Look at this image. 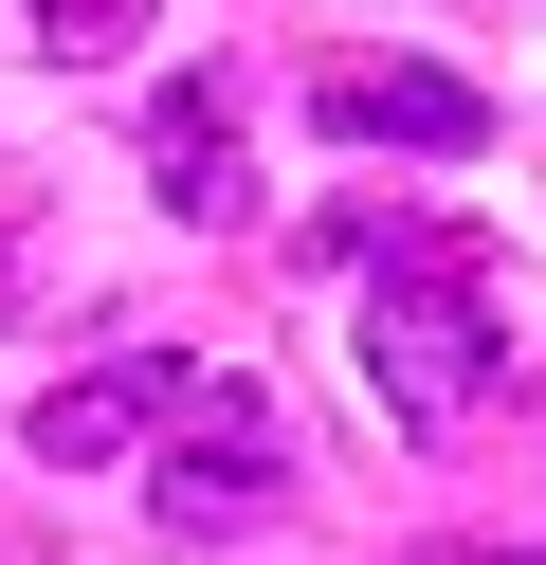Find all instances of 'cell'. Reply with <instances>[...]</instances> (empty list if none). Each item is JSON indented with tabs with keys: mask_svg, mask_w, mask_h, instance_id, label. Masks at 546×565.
Returning <instances> with one entry per match:
<instances>
[{
	"mask_svg": "<svg viewBox=\"0 0 546 565\" xmlns=\"http://www.w3.org/2000/svg\"><path fill=\"white\" fill-rule=\"evenodd\" d=\"M328 274H364V402L400 419V438H473L510 383V310H492V237L473 220H328L310 237Z\"/></svg>",
	"mask_w": 546,
	"mask_h": 565,
	"instance_id": "obj_1",
	"label": "cell"
},
{
	"mask_svg": "<svg viewBox=\"0 0 546 565\" xmlns=\"http://www.w3.org/2000/svg\"><path fill=\"white\" fill-rule=\"evenodd\" d=\"M274 492H291L274 383H255V365H182L164 456H146V529H164V547H237V529H274Z\"/></svg>",
	"mask_w": 546,
	"mask_h": 565,
	"instance_id": "obj_2",
	"label": "cell"
},
{
	"mask_svg": "<svg viewBox=\"0 0 546 565\" xmlns=\"http://www.w3.org/2000/svg\"><path fill=\"white\" fill-rule=\"evenodd\" d=\"M310 128H328V147H400V164H473V147H492V92H473V74H437V55H328V74H310Z\"/></svg>",
	"mask_w": 546,
	"mask_h": 565,
	"instance_id": "obj_3",
	"label": "cell"
},
{
	"mask_svg": "<svg viewBox=\"0 0 546 565\" xmlns=\"http://www.w3.org/2000/svg\"><path fill=\"white\" fill-rule=\"evenodd\" d=\"M164 402H182V347H92L73 383H36L19 456H36V475H128V456L164 438Z\"/></svg>",
	"mask_w": 546,
	"mask_h": 565,
	"instance_id": "obj_4",
	"label": "cell"
},
{
	"mask_svg": "<svg viewBox=\"0 0 546 565\" xmlns=\"http://www.w3.org/2000/svg\"><path fill=\"white\" fill-rule=\"evenodd\" d=\"M146 183H164V220H182V237H237V220H255L237 74H164V92H146Z\"/></svg>",
	"mask_w": 546,
	"mask_h": 565,
	"instance_id": "obj_5",
	"label": "cell"
},
{
	"mask_svg": "<svg viewBox=\"0 0 546 565\" xmlns=\"http://www.w3.org/2000/svg\"><path fill=\"white\" fill-rule=\"evenodd\" d=\"M36 274H55V183H36V164H0V329L36 310Z\"/></svg>",
	"mask_w": 546,
	"mask_h": 565,
	"instance_id": "obj_6",
	"label": "cell"
},
{
	"mask_svg": "<svg viewBox=\"0 0 546 565\" xmlns=\"http://www.w3.org/2000/svg\"><path fill=\"white\" fill-rule=\"evenodd\" d=\"M55 55H146V0H19Z\"/></svg>",
	"mask_w": 546,
	"mask_h": 565,
	"instance_id": "obj_7",
	"label": "cell"
},
{
	"mask_svg": "<svg viewBox=\"0 0 546 565\" xmlns=\"http://www.w3.org/2000/svg\"><path fill=\"white\" fill-rule=\"evenodd\" d=\"M492 565H510V547H492Z\"/></svg>",
	"mask_w": 546,
	"mask_h": 565,
	"instance_id": "obj_8",
	"label": "cell"
}]
</instances>
